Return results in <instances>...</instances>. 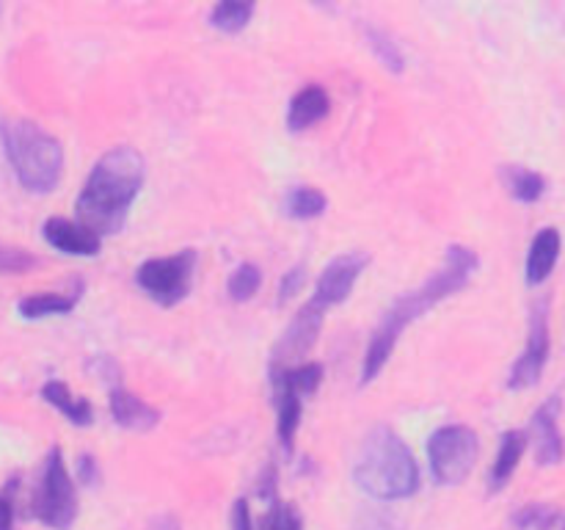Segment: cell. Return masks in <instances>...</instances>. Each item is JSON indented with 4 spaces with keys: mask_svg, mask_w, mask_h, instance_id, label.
I'll use <instances>...</instances> for the list:
<instances>
[{
    "mask_svg": "<svg viewBox=\"0 0 565 530\" xmlns=\"http://www.w3.org/2000/svg\"><path fill=\"white\" fill-rule=\"evenodd\" d=\"M478 268L480 259L472 248L461 246V243L447 246L439 271L430 274L417 290H408L403 293V296H397L395 301L390 304V309L384 312L381 324L375 326L373 337H370L367 342V351H364L362 359V384H370V381L384 370L392 351H395L397 340H401L403 329H406L412 320L423 318V315L428 312V309H434L436 304L450 298L452 293L463 290Z\"/></svg>",
    "mask_w": 565,
    "mask_h": 530,
    "instance_id": "1",
    "label": "cell"
},
{
    "mask_svg": "<svg viewBox=\"0 0 565 530\" xmlns=\"http://www.w3.org/2000/svg\"><path fill=\"white\" fill-rule=\"evenodd\" d=\"M143 180H147V160L136 147L108 149L88 171L77 193V221L97 237L121 232Z\"/></svg>",
    "mask_w": 565,
    "mask_h": 530,
    "instance_id": "2",
    "label": "cell"
},
{
    "mask_svg": "<svg viewBox=\"0 0 565 530\" xmlns=\"http://www.w3.org/2000/svg\"><path fill=\"white\" fill-rule=\"evenodd\" d=\"M353 480L373 500H408L419 489L417 458L395 428L375 425L353 464Z\"/></svg>",
    "mask_w": 565,
    "mask_h": 530,
    "instance_id": "3",
    "label": "cell"
},
{
    "mask_svg": "<svg viewBox=\"0 0 565 530\" xmlns=\"http://www.w3.org/2000/svg\"><path fill=\"white\" fill-rule=\"evenodd\" d=\"M0 144L17 180L31 193H50L64 171V147L28 119H0Z\"/></svg>",
    "mask_w": 565,
    "mask_h": 530,
    "instance_id": "4",
    "label": "cell"
},
{
    "mask_svg": "<svg viewBox=\"0 0 565 530\" xmlns=\"http://www.w3.org/2000/svg\"><path fill=\"white\" fill-rule=\"evenodd\" d=\"M31 513L53 530H70L77 519L75 480L66 469L64 453L58 445L50 447L47 458H44L42 478H39L31 500Z\"/></svg>",
    "mask_w": 565,
    "mask_h": 530,
    "instance_id": "5",
    "label": "cell"
},
{
    "mask_svg": "<svg viewBox=\"0 0 565 530\" xmlns=\"http://www.w3.org/2000/svg\"><path fill=\"white\" fill-rule=\"evenodd\" d=\"M480 456V439L469 425H441L428 439V464L436 484L461 486Z\"/></svg>",
    "mask_w": 565,
    "mask_h": 530,
    "instance_id": "6",
    "label": "cell"
},
{
    "mask_svg": "<svg viewBox=\"0 0 565 530\" xmlns=\"http://www.w3.org/2000/svg\"><path fill=\"white\" fill-rule=\"evenodd\" d=\"M199 254L193 248L169 254V257L143 259L136 271V282L154 304L174 307L191 293L193 271H196Z\"/></svg>",
    "mask_w": 565,
    "mask_h": 530,
    "instance_id": "7",
    "label": "cell"
},
{
    "mask_svg": "<svg viewBox=\"0 0 565 530\" xmlns=\"http://www.w3.org/2000/svg\"><path fill=\"white\" fill-rule=\"evenodd\" d=\"M323 318H326V309H320L318 304L307 301V307L290 320L285 335H281L279 342H276L274 357H270V373L296 368V364L303 362V353L312 351V346L318 342Z\"/></svg>",
    "mask_w": 565,
    "mask_h": 530,
    "instance_id": "8",
    "label": "cell"
},
{
    "mask_svg": "<svg viewBox=\"0 0 565 530\" xmlns=\"http://www.w3.org/2000/svg\"><path fill=\"white\" fill-rule=\"evenodd\" d=\"M550 359V312H546V301L535 304L533 315H530V340L522 357L513 362L511 375H508V386L511 390H527V386L539 384L541 373Z\"/></svg>",
    "mask_w": 565,
    "mask_h": 530,
    "instance_id": "9",
    "label": "cell"
},
{
    "mask_svg": "<svg viewBox=\"0 0 565 530\" xmlns=\"http://www.w3.org/2000/svg\"><path fill=\"white\" fill-rule=\"evenodd\" d=\"M370 265V257L362 252H348L340 254V257L331 259L329 265L323 268V274L318 276V285H315V293L309 301L318 304L320 309L329 312L331 307L345 301L348 296L353 293V285L362 276V271Z\"/></svg>",
    "mask_w": 565,
    "mask_h": 530,
    "instance_id": "10",
    "label": "cell"
},
{
    "mask_svg": "<svg viewBox=\"0 0 565 530\" xmlns=\"http://www.w3.org/2000/svg\"><path fill=\"white\" fill-rule=\"evenodd\" d=\"M561 398L552 395L550 401L541 403L533 414V423H530V434H533L535 445V462L541 467H555L563 462L565 456V439L561 431Z\"/></svg>",
    "mask_w": 565,
    "mask_h": 530,
    "instance_id": "11",
    "label": "cell"
},
{
    "mask_svg": "<svg viewBox=\"0 0 565 530\" xmlns=\"http://www.w3.org/2000/svg\"><path fill=\"white\" fill-rule=\"evenodd\" d=\"M44 241L53 248L64 254H75V257H94L103 248V237L94 235L88 226H83L81 221L61 219V215H53V219L44 221L42 226Z\"/></svg>",
    "mask_w": 565,
    "mask_h": 530,
    "instance_id": "12",
    "label": "cell"
},
{
    "mask_svg": "<svg viewBox=\"0 0 565 530\" xmlns=\"http://www.w3.org/2000/svg\"><path fill=\"white\" fill-rule=\"evenodd\" d=\"M331 110V97L320 83H309V86L298 88L287 108V127L292 132H303L323 121Z\"/></svg>",
    "mask_w": 565,
    "mask_h": 530,
    "instance_id": "13",
    "label": "cell"
},
{
    "mask_svg": "<svg viewBox=\"0 0 565 530\" xmlns=\"http://www.w3.org/2000/svg\"><path fill=\"white\" fill-rule=\"evenodd\" d=\"M110 414H114V420L121 428L130 431H149L160 423L158 409L149 406L147 401H141L136 392L121 390V386H114V390H110Z\"/></svg>",
    "mask_w": 565,
    "mask_h": 530,
    "instance_id": "14",
    "label": "cell"
},
{
    "mask_svg": "<svg viewBox=\"0 0 565 530\" xmlns=\"http://www.w3.org/2000/svg\"><path fill=\"white\" fill-rule=\"evenodd\" d=\"M557 257H561V232H557L555 226H546V230H541L539 235L533 237V243H530L527 265H524L530 285L535 287L541 285V282L550 279L552 271H555L557 265Z\"/></svg>",
    "mask_w": 565,
    "mask_h": 530,
    "instance_id": "15",
    "label": "cell"
},
{
    "mask_svg": "<svg viewBox=\"0 0 565 530\" xmlns=\"http://www.w3.org/2000/svg\"><path fill=\"white\" fill-rule=\"evenodd\" d=\"M83 296V282L75 279L72 290L66 293H36V296H25L17 304V312L28 320L53 318V315H70L77 307Z\"/></svg>",
    "mask_w": 565,
    "mask_h": 530,
    "instance_id": "16",
    "label": "cell"
},
{
    "mask_svg": "<svg viewBox=\"0 0 565 530\" xmlns=\"http://www.w3.org/2000/svg\"><path fill=\"white\" fill-rule=\"evenodd\" d=\"M530 436L524 431H505L500 439V451H497L494 464H491L489 473V489L500 491L505 489V484L511 480V475L516 473L519 462H522L524 451H527Z\"/></svg>",
    "mask_w": 565,
    "mask_h": 530,
    "instance_id": "17",
    "label": "cell"
},
{
    "mask_svg": "<svg viewBox=\"0 0 565 530\" xmlns=\"http://www.w3.org/2000/svg\"><path fill=\"white\" fill-rule=\"evenodd\" d=\"M42 398L50 403V406L58 409L72 425H77V428H86V425L94 423L92 403H88L86 398L75 395V392L70 390V384H64V381L50 379L47 384L42 386Z\"/></svg>",
    "mask_w": 565,
    "mask_h": 530,
    "instance_id": "18",
    "label": "cell"
},
{
    "mask_svg": "<svg viewBox=\"0 0 565 530\" xmlns=\"http://www.w3.org/2000/svg\"><path fill=\"white\" fill-rule=\"evenodd\" d=\"M270 381H274V395H281V392H292L298 398L312 395L323 381V364L301 362L296 368L276 370V373H270Z\"/></svg>",
    "mask_w": 565,
    "mask_h": 530,
    "instance_id": "19",
    "label": "cell"
},
{
    "mask_svg": "<svg viewBox=\"0 0 565 530\" xmlns=\"http://www.w3.org/2000/svg\"><path fill=\"white\" fill-rule=\"evenodd\" d=\"M502 180H505L513 199L524 204L539 202L546 191L544 174H539V171L533 169H524V166H505V169H502Z\"/></svg>",
    "mask_w": 565,
    "mask_h": 530,
    "instance_id": "20",
    "label": "cell"
},
{
    "mask_svg": "<svg viewBox=\"0 0 565 530\" xmlns=\"http://www.w3.org/2000/svg\"><path fill=\"white\" fill-rule=\"evenodd\" d=\"M326 208H329V199H326V193L318 191V188L298 186L285 197V213L298 221L318 219V215L326 213Z\"/></svg>",
    "mask_w": 565,
    "mask_h": 530,
    "instance_id": "21",
    "label": "cell"
},
{
    "mask_svg": "<svg viewBox=\"0 0 565 530\" xmlns=\"http://www.w3.org/2000/svg\"><path fill=\"white\" fill-rule=\"evenodd\" d=\"M276 398V434L279 442L285 445V451H292V442H296V431L301 425L303 403L301 398L292 395V392H281Z\"/></svg>",
    "mask_w": 565,
    "mask_h": 530,
    "instance_id": "22",
    "label": "cell"
},
{
    "mask_svg": "<svg viewBox=\"0 0 565 530\" xmlns=\"http://www.w3.org/2000/svg\"><path fill=\"white\" fill-rule=\"evenodd\" d=\"M364 39H367V47L373 50L375 59L386 66L390 72H403L406 70V55H403L401 44L390 36L386 31L375 25H364Z\"/></svg>",
    "mask_w": 565,
    "mask_h": 530,
    "instance_id": "23",
    "label": "cell"
},
{
    "mask_svg": "<svg viewBox=\"0 0 565 530\" xmlns=\"http://www.w3.org/2000/svg\"><path fill=\"white\" fill-rule=\"evenodd\" d=\"M254 17V3H243V0H224V3L215 6L210 11V22L213 28L224 33H241L243 28L252 22Z\"/></svg>",
    "mask_w": 565,
    "mask_h": 530,
    "instance_id": "24",
    "label": "cell"
},
{
    "mask_svg": "<svg viewBox=\"0 0 565 530\" xmlns=\"http://www.w3.org/2000/svg\"><path fill=\"white\" fill-rule=\"evenodd\" d=\"M263 285V271L254 263H241L230 274V282H226V293H230L232 301H248L254 298V293Z\"/></svg>",
    "mask_w": 565,
    "mask_h": 530,
    "instance_id": "25",
    "label": "cell"
},
{
    "mask_svg": "<svg viewBox=\"0 0 565 530\" xmlns=\"http://www.w3.org/2000/svg\"><path fill=\"white\" fill-rule=\"evenodd\" d=\"M557 522V508L544 506V502H530L513 513V524L519 530H552Z\"/></svg>",
    "mask_w": 565,
    "mask_h": 530,
    "instance_id": "26",
    "label": "cell"
},
{
    "mask_svg": "<svg viewBox=\"0 0 565 530\" xmlns=\"http://www.w3.org/2000/svg\"><path fill=\"white\" fill-rule=\"evenodd\" d=\"M353 530H406V524L390 511L381 508H362L353 519Z\"/></svg>",
    "mask_w": 565,
    "mask_h": 530,
    "instance_id": "27",
    "label": "cell"
},
{
    "mask_svg": "<svg viewBox=\"0 0 565 530\" xmlns=\"http://www.w3.org/2000/svg\"><path fill=\"white\" fill-rule=\"evenodd\" d=\"M263 530H303V519L290 502H276L265 517Z\"/></svg>",
    "mask_w": 565,
    "mask_h": 530,
    "instance_id": "28",
    "label": "cell"
},
{
    "mask_svg": "<svg viewBox=\"0 0 565 530\" xmlns=\"http://www.w3.org/2000/svg\"><path fill=\"white\" fill-rule=\"evenodd\" d=\"M39 259L33 254L0 243V271H6V274H25V271H33Z\"/></svg>",
    "mask_w": 565,
    "mask_h": 530,
    "instance_id": "29",
    "label": "cell"
},
{
    "mask_svg": "<svg viewBox=\"0 0 565 530\" xmlns=\"http://www.w3.org/2000/svg\"><path fill=\"white\" fill-rule=\"evenodd\" d=\"M303 279H307V268L303 265H292L285 276L279 279V290H276V301L287 304L290 298L298 296V290L303 287Z\"/></svg>",
    "mask_w": 565,
    "mask_h": 530,
    "instance_id": "30",
    "label": "cell"
},
{
    "mask_svg": "<svg viewBox=\"0 0 565 530\" xmlns=\"http://www.w3.org/2000/svg\"><path fill=\"white\" fill-rule=\"evenodd\" d=\"M86 368H88V373L97 375L99 381H116V379H119V364H116V359L105 357V353L88 359Z\"/></svg>",
    "mask_w": 565,
    "mask_h": 530,
    "instance_id": "31",
    "label": "cell"
},
{
    "mask_svg": "<svg viewBox=\"0 0 565 530\" xmlns=\"http://www.w3.org/2000/svg\"><path fill=\"white\" fill-rule=\"evenodd\" d=\"M14 480L0 489V530H14Z\"/></svg>",
    "mask_w": 565,
    "mask_h": 530,
    "instance_id": "32",
    "label": "cell"
},
{
    "mask_svg": "<svg viewBox=\"0 0 565 530\" xmlns=\"http://www.w3.org/2000/svg\"><path fill=\"white\" fill-rule=\"evenodd\" d=\"M77 478H81V484L88 486V489H92V486H97L99 464L92 453H81V456H77Z\"/></svg>",
    "mask_w": 565,
    "mask_h": 530,
    "instance_id": "33",
    "label": "cell"
},
{
    "mask_svg": "<svg viewBox=\"0 0 565 530\" xmlns=\"http://www.w3.org/2000/svg\"><path fill=\"white\" fill-rule=\"evenodd\" d=\"M232 530H254L252 508H248L246 497H241V500L232 506Z\"/></svg>",
    "mask_w": 565,
    "mask_h": 530,
    "instance_id": "34",
    "label": "cell"
},
{
    "mask_svg": "<svg viewBox=\"0 0 565 530\" xmlns=\"http://www.w3.org/2000/svg\"><path fill=\"white\" fill-rule=\"evenodd\" d=\"M274 489H276V469L268 467V469H265L263 478H259V495L274 497Z\"/></svg>",
    "mask_w": 565,
    "mask_h": 530,
    "instance_id": "35",
    "label": "cell"
},
{
    "mask_svg": "<svg viewBox=\"0 0 565 530\" xmlns=\"http://www.w3.org/2000/svg\"><path fill=\"white\" fill-rule=\"evenodd\" d=\"M149 530H180V522L174 517H169V513H163V517H158L149 524Z\"/></svg>",
    "mask_w": 565,
    "mask_h": 530,
    "instance_id": "36",
    "label": "cell"
},
{
    "mask_svg": "<svg viewBox=\"0 0 565 530\" xmlns=\"http://www.w3.org/2000/svg\"><path fill=\"white\" fill-rule=\"evenodd\" d=\"M563 530H565V524H563Z\"/></svg>",
    "mask_w": 565,
    "mask_h": 530,
    "instance_id": "37",
    "label": "cell"
}]
</instances>
